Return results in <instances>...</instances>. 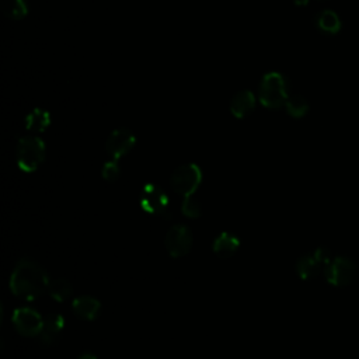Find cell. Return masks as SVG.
Returning <instances> with one entry per match:
<instances>
[{"label":"cell","mask_w":359,"mask_h":359,"mask_svg":"<svg viewBox=\"0 0 359 359\" xmlns=\"http://www.w3.org/2000/svg\"><path fill=\"white\" fill-rule=\"evenodd\" d=\"M49 277L45 269L33 258H21L12 273L10 290L17 297L34 301L48 289Z\"/></svg>","instance_id":"6da1fadb"},{"label":"cell","mask_w":359,"mask_h":359,"mask_svg":"<svg viewBox=\"0 0 359 359\" xmlns=\"http://www.w3.org/2000/svg\"><path fill=\"white\" fill-rule=\"evenodd\" d=\"M289 97V82L280 72L264 75L258 88L260 103L269 110H277L285 106Z\"/></svg>","instance_id":"7a4b0ae2"},{"label":"cell","mask_w":359,"mask_h":359,"mask_svg":"<svg viewBox=\"0 0 359 359\" xmlns=\"http://www.w3.org/2000/svg\"><path fill=\"white\" fill-rule=\"evenodd\" d=\"M45 142L38 136H23L17 142L16 159L20 170L25 173L36 171L45 160Z\"/></svg>","instance_id":"3957f363"},{"label":"cell","mask_w":359,"mask_h":359,"mask_svg":"<svg viewBox=\"0 0 359 359\" xmlns=\"http://www.w3.org/2000/svg\"><path fill=\"white\" fill-rule=\"evenodd\" d=\"M202 183V170L195 163H187L177 167L170 177V187L174 193L193 197Z\"/></svg>","instance_id":"277c9868"},{"label":"cell","mask_w":359,"mask_h":359,"mask_svg":"<svg viewBox=\"0 0 359 359\" xmlns=\"http://www.w3.org/2000/svg\"><path fill=\"white\" fill-rule=\"evenodd\" d=\"M140 208L145 212L162 216L163 219H170V199L164 190L156 184L147 183L142 187L140 195H139Z\"/></svg>","instance_id":"5b68a950"},{"label":"cell","mask_w":359,"mask_h":359,"mask_svg":"<svg viewBox=\"0 0 359 359\" xmlns=\"http://www.w3.org/2000/svg\"><path fill=\"white\" fill-rule=\"evenodd\" d=\"M324 277L328 284L334 286H345L358 277V265L347 257L332 258L324 268Z\"/></svg>","instance_id":"8992f818"},{"label":"cell","mask_w":359,"mask_h":359,"mask_svg":"<svg viewBox=\"0 0 359 359\" xmlns=\"http://www.w3.org/2000/svg\"><path fill=\"white\" fill-rule=\"evenodd\" d=\"M164 246L173 258L187 256L193 249V232L187 225H174L164 237Z\"/></svg>","instance_id":"52a82bcc"},{"label":"cell","mask_w":359,"mask_h":359,"mask_svg":"<svg viewBox=\"0 0 359 359\" xmlns=\"http://www.w3.org/2000/svg\"><path fill=\"white\" fill-rule=\"evenodd\" d=\"M332 261V256L328 250L319 247L313 253L302 256L296 262V273L299 278L305 281L313 280L321 271H324L325 265Z\"/></svg>","instance_id":"ba28073f"},{"label":"cell","mask_w":359,"mask_h":359,"mask_svg":"<svg viewBox=\"0 0 359 359\" xmlns=\"http://www.w3.org/2000/svg\"><path fill=\"white\" fill-rule=\"evenodd\" d=\"M12 321L17 333L24 337L40 336L42 332L44 319L37 310L32 308H17L13 312Z\"/></svg>","instance_id":"9c48e42d"},{"label":"cell","mask_w":359,"mask_h":359,"mask_svg":"<svg viewBox=\"0 0 359 359\" xmlns=\"http://www.w3.org/2000/svg\"><path fill=\"white\" fill-rule=\"evenodd\" d=\"M136 143V136L127 128H118L110 134L106 142V152L111 159L119 160L128 155Z\"/></svg>","instance_id":"30bf717a"},{"label":"cell","mask_w":359,"mask_h":359,"mask_svg":"<svg viewBox=\"0 0 359 359\" xmlns=\"http://www.w3.org/2000/svg\"><path fill=\"white\" fill-rule=\"evenodd\" d=\"M64 328H65V319L62 314H59V313L48 314L44 319L42 332L40 334L42 345L45 347L53 345L59 340V337H61Z\"/></svg>","instance_id":"8fae6325"},{"label":"cell","mask_w":359,"mask_h":359,"mask_svg":"<svg viewBox=\"0 0 359 359\" xmlns=\"http://www.w3.org/2000/svg\"><path fill=\"white\" fill-rule=\"evenodd\" d=\"M72 309L77 317L93 321L101 313V304L93 296H77L73 299Z\"/></svg>","instance_id":"7c38bea8"},{"label":"cell","mask_w":359,"mask_h":359,"mask_svg":"<svg viewBox=\"0 0 359 359\" xmlns=\"http://www.w3.org/2000/svg\"><path fill=\"white\" fill-rule=\"evenodd\" d=\"M256 96L250 90H242L230 100V112L233 116L243 119L249 116L256 108Z\"/></svg>","instance_id":"4fadbf2b"},{"label":"cell","mask_w":359,"mask_h":359,"mask_svg":"<svg viewBox=\"0 0 359 359\" xmlns=\"http://www.w3.org/2000/svg\"><path fill=\"white\" fill-rule=\"evenodd\" d=\"M238 247H240V240L227 232L221 233L212 245V250L219 258H230L238 251Z\"/></svg>","instance_id":"5bb4252c"},{"label":"cell","mask_w":359,"mask_h":359,"mask_svg":"<svg viewBox=\"0 0 359 359\" xmlns=\"http://www.w3.org/2000/svg\"><path fill=\"white\" fill-rule=\"evenodd\" d=\"M51 125V114L44 108H34L25 116V129L34 134H41Z\"/></svg>","instance_id":"9a60e30c"},{"label":"cell","mask_w":359,"mask_h":359,"mask_svg":"<svg viewBox=\"0 0 359 359\" xmlns=\"http://www.w3.org/2000/svg\"><path fill=\"white\" fill-rule=\"evenodd\" d=\"M316 27L324 34H338L343 28V23L338 14L333 10H323L316 16Z\"/></svg>","instance_id":"2e32d148"},{"label":"cell","mask_w":359,"mask_h":359,"mask_svg":"<svg viewBox=\"0 0 359 359\" xmlns=\"http://www.w3.org/2000/svg\"><path fill=\"white\" fill-rule=\"evenodd\" d=\"M47 292L56 302H65L73 295V286L65 278H55L48 284Z\"/></svg>","instance_id":"e0dca14e"},{"label":"cell","mask_w":359,"mask_h":359,"mask_svg":"<svg viewBox=\"0 0 359 359\" xmlns=\"http://www.w3.org/2000/svg\"><path fill=\"white\" fill-rule=\"evenodd\" d=\"M0 10H2L5 17L18 21L27 17L28 5L25 0H2L0 2Z\"/></svg>","instance_id":"ac0fdd59"},{"label":"cell","mask_w":359,"mask_h":359,"mask_svg":"<svg viewBox=\"0 0 359 359\" xmlns=\"http://www.w3.org/2000/svg\"><path fill=\"white\" fill-rule=\"evenodd\" d=\"M285 108L292 118H302L309 112V103L304 96L293 95L288 97Z\"/></svg>","instance_id":"d6986e66"},{"label":"cell","mask_w":359,"mask_h":359,"mask_svg":"<svg viewBox=\"0 0 359 359\" xmlns=\"http://www.w3.org/2000/svg\"><path fill=\"white\" fill-rule=\"evenodd\" d=\"M119 174H121V169H119L118 160L112 159L104 163L103 169H101V175L108 183H114L119 178Z\"/></svg>","instance_id":"ffe728a7"},{"label":"cell","mask_w":359,"mask_h":359,"mask_svg":"<svg viewBox=\"0 0 359 359\" xmlns=\"http://www.w3.org/2000/svg\"><path fill=\"white\" fill-rule=\"evenodd\" d=\"M182 209H183V214L187 216V218H199L201 216V206L198 203V201L195 199V197H186L183 199V205H182Z\"/></svg>","instance_id":"44dd1931"},{"label":"cell","mask_w":359,"mask_h":359,"mask_svg":"<svg viewBox=\"0 0 359 359\" xmlns=\"http://www.w3.org/2000/svg\"><path fill=\"white\" fill-rule=\"evenodd\" d=\"M77 359H97V356L93 352H83Z\"/></svg>","instance_id":"7402d4cb"},{"label":"cell","mask_w":359,"mask_h":359,"mask_svg":"<svg viewBox=\"0 0 359 359\" xmlns=\"http://www.w3.org/2000/svg\"><path fill=\"white\" fill-rule=\"evenodd\" d=\"M309 3V0H295L296 6H306Z\"/></svg>","instance_id":"603a6c76"}]
</instances>
